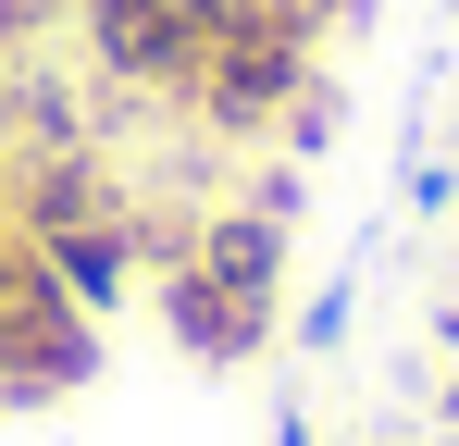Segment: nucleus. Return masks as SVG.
<instances>
[{"mask_svg":"<svg viewBox=\"0 0 459 446\" xmlns=\"http://www.w3.org/2000/svg\"><path fill=\"white\" fill-rule=\"evenodd\" d=\"M161 322L199 372H248L286 322V223L273 211H199L161 248Z\"/></svg>","mask_w":459,"mask_h":446,"instance_id":"nucleus-1","label":"nucleus"},{"mask_svg":"<svg viewBox=\"0 0 459 446\" xmlns=\"http://www.w3.org/2000/svg\"><path fill=\"white\" fill-rule=\"evenodd\" d=\"M224 38H236V0H75L87 74L137 112H186Z\"/></svg>","mask_w":459,"mask_h":446,"instance_id":"nucleus-2","label":"nucleus"},{"mask_svg":"<svg viewBox=\"0 0 459 446\" xmlns=\"http://www.w3.org/2000/svg\"><path fill=\"white\" fill-rule=\"evenodd\" d=\"M310 50H323V38H299V25H286V13H261V0H236V38L212 50L199 99H186V124H199V137H224V149L286 137V112L323 87V74H310Z\"/></svg>","mask_w":459,"mask_h":446,"instance_id":"nucleus-3","label":"nucleus"},{"mask_svg":"<svg viewBox=\"0 0 459 446\" xmlns=\"http://www.w3.org/2000/svg\"><path fill=\"white\" fill-rule=\"evenodd\" d=\"M348 310H360V286H323V297L299 310V347H335V335H348Z\"/></svg>","mask_w":459,"mask_h":446,"instance_id":"nucleus-4","label":"nucleus"},{"mask_svg":"<svg viewBox=\"0 0 459 446\" xmlns=\"http://www.w3.org/2000/svg\"><path fill=\"white\" fill-rule=\"evenodd\" d=\"M261 13H286L299 38H323V25H335V13H360V0H261Z\"/></svg>","mask_w":459,"mask_h":446,"instance_id":"nucleus-5","label":"nucleus"},{"mask_svg":"<svg viewBox=\"0 0 459 446\" xmlns=\"http://www.w3.org/2000/svg\"><path fill=\"white\" fill-rule=\"evenodd\" d=\"M273 446H310V422H299V409H286V422H273Z\"/></svg>","mask_w":459,"mask_h":446,"instance_id":"nucleus-6","label":"nucleus"},{"mask_svg":"<svg viewBox=\"0 0 459 446\" xmlns=\"http://www.w3.org/2000/svg\"><path fill=\"white\" fill-rule=\"evenodd\" d=\"M447 422H459V372H447Z\"/></svg>","mask_w":459,"mask_h":446,"instance_id":"nucleus-7","label":"nucleus"}]
</instances>
